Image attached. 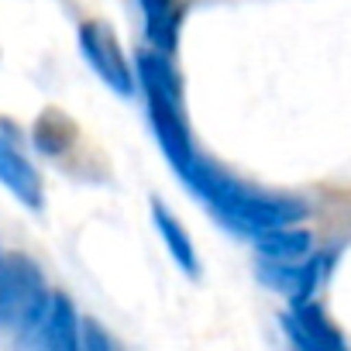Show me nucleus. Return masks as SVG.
<instances>
[{
	"mask_svg": "<svg viewBox=\"0 0 351 351\" xmlns=\"http://www.w3.org/2000/svg\"><path fill=\"white\" fill-rule=\"evenodd\" d=\"M49 303L42 269L28 255H4L0 265V330L25 334Z\"/></svg>",
	"mask_w": 351,
	"mask_h": 351,
	"instance_id": "3",
	"label": "nucleus"
},
{
	"mask_svg": "<svg viewBox=\"0 0 351 351\" xmlns=\"http://www.w3.org/2000/svg\"><path fill=\"white\" fill-rule=\"evenodd\" d=\"M0 183L25 207H32V210L42 207V176L8 138H0Z\"/></svg>",
	"mask_w": 351,
	"mask_h": 351,
	"instance_id": "6",
	"label": "nucleus"
},
{
	"mask_svg": "<svg viewBox=\"0 0 351 351\" xmlns=\"http://www.w3.org/2000/svg\"><path fill=\"white\" fill-rule=\"evenodd\" d=\"M152 221H155V231L165 241L169 255L176 258V265H180L186 276L197 279L200 276V258H197V248H193V238L186 234V228L176 221V214L162 200H152Z\"/></svg>",
	"mask_w": 351,
	"mask_h": 351,
	"instance_id": "8",
	"label": "nucleus"
},
{
	"mask_svg": "<svg viewBox=\"0 0 351 351\" xmlns=\"http://www.w3.org/2000/svg\"><path fill=\"white\" fill-rule=\"evenodd\" d=\"M80 337H83V351H117L114 337L97 320H83L80 324Z\"/></svg>",
	"mask_w": 351,
	"mask_h": 351,
	"instance_id": "11",
	"label": "nucleus"
},
{
	"mask_svg": "<svg viewBox=\"0 0 351 351\" xmlns=\"http://www.w3.org/2000/svg\"><path fill=\"white\" fill-rule=\"evenodd\" d=\"M255 238H258V252L269 255V258H289V255H296L300 248H306V234H303V238H300V234H282L279 228L262 231V234H255Z\"/></svg>",
	"mask_w": 351,
	"mask_h": 351,
	"instance_id": "10",
	"label": "nucleus"
},
{
	"mask_svg": "<svg viewBox=\"0 0 351 351\" xmlns=\"http://www.w3.org/2000/svg\"><path fill=\"white\" fill-rule=\"evenodd\" d=\"M0 265H4V255H0Z\"/></svg>",
	"mask_w": 351,
	"mask_h": 351,
	"instance_id": "12",
	"label": "nucleus"
},
{
	"mask_svg": "<svg viewBox=\"0 0 351 351\" xmlns=\"http://www.w3.org/2000/svg\"><path fill=\"white\" fill-rule=\"evenodd\" d=\"M32 141H35V148H38L42 155L62 158V155L80 141V128H76V121H73L69 114H62L59 107H45V110L35 117V124H32Z\"/></svg>",
	"mask_w": 351,
	"mask_h": 351,
	"instance_id": "7",
	"label": "nucleus"
},
{
	"mask_svg": "<svg viewBox=\"0 0 351 351\" xmlns=\"http://www.w3.org/2000/svg\"><path fill=\"white\" fill-rule=\"evenodd\" d=\"M80 52L83 59L93 66V73L121 97H134L138 90V80H134V69L117 42V35L104 25V21H83L80 25Z\"/></svg>",
	"mask_w": 351,
	"mask_h": 351,
	"instance_id": "4",
	"label": "nucleus"
},
{
	"mask_svg": "<svg viewBox=\"0 0 351 351\" xmlns=\"http://www.w3.org/2000/svg\"><path fill=\"white\" fill-rule=\"evenodd\" d=\"M80 324L83 320H80L76 306L69 303V296L49 293L45 310L25 334H18V341H25L28 351H83Z\"/></svg>",
	"mask_w": 351,
	"mask_h": 351,
	"instance_id": "5",
	"label": "nucleus"
},
{
	"mask_svg": "<svg viewBox=\"0 0 351 351\" xmlns=\"http://www.w3.org/2000/svg\"><path fill=\"white\" fill-rule=\"evenodd\" d=\"M141 4V18H145V35L155 49L162 52H176V38H180V0H138Z\"/></svg>",
	"mask_w": 351,
	"mask_h": 351,
	"instance_id": "9",
	"label": "nucleus"
},
{
	"mask_svg": "<svg viewBox=\"0 0 351 351\" xmlns=\"http://www.w3.org/2000/svg\"><path fill=\"white\" fill-rule=\"evenodd\" d=\"M176 176L190 186V193H197L210 207V214L221 224H228L231 231H241V234H262V231L282 228L289 221H300L306 214V207L300 200L276 197V193L241 183L234 172H228L224 165L200 155V148L176 169Z\"/></svg>",
	"mask_w": 351,
	"mask_h": 351,
	"instance_id": "1",
	"label": "nucleus"
},
{
	"mask_svg": "<svg viewBox=\"0 0 351 351\" xmlns=\"http://www.w3.org/2000/svg\"><path fill=\"white\" fill-rule=\"evenodd\" d=\"M138 86L145 93L148 121H152V131H155L162 155L169 158L172 169H180L197 152V145H193L190 117L183 107V83L172 66V56L162 49L138 52Z\"/></svg>",
	"mask_w": 351,
	"mask_h": 351,
	"instance_id": "2",
	"label": "nucleus"
}]
</instances>
